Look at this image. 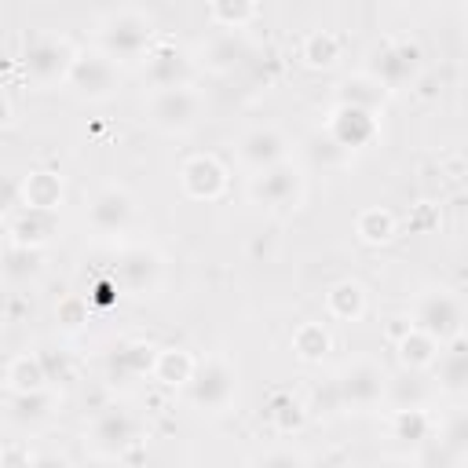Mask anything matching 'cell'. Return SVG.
<instances>
[{
  "label": "cell",
  "mask_w": 468,
  "mask_h": 468,
  "mask_svg": "<svg viewBox=\"0 0 468 468\" xmlns=\"http://www.w3.org/2000/svg\"><path fill=\"white\" fill-rule=\"evenodd\" d=\"M58 410V395L48 388L33 391H7V420L18 428H44Z\"/></svg>",
  "instance_id": "20"
},
{
  "label": "cell",
  "mask_w": 468,
  "mask_h": 468,
  "mask_svg": "<svg viewBox=\"0 0 468 468\" xmlns=\"http://www.w3.org/2000/svg\"><path fill=\"white\" fill-rule=\"evenodd\" d=\"M208 15L219 29H245L256 18V0H208Z\"/></svg>",
  "instance_id": "31"
},
{
  "label": "cell",
  "mask_w": 468,
  "mask_h": 468,
  "mask_svg": "<svg viewBox=\"0 0 468 468\" xmlns=\"http://www.w3.org/2000/svg\"><path fill=\"white\" fill-rule=\"evenodd\" d=\"M143 66V84L154 91V88H179V84H194L197 77V58L190 51H183L179 44H154L146 51V58L139 62Z\"/></svg>",
  "instance_id": "13"
},
{
  "label": "cell",
  "mask_w": 468,
  "mask_h": 468,
  "mask_svg": "<svg viewBox=\"0 0 468 468\" xmlns=\"http://www.w3.org/2000/svg\"><path fill=\"white\" fill-rule=\"evenodd\" d=\"M267 417H271V424L278 431H292L303 420V406H300V399L292 391H274L271 395V406H267Z\"/></svg>",
  "instance_id": "34"
},
{
  "label": "cell",
  "mask_w": 468,
  "mask_h": 468,
  "mask_svg": "<svg viewBox=\"0 0 468 468\" xmlns=\"http://www.w3.org/2000/svg\"><path fill=\"white\" fill-rule=\"evenodd\" d=\"M424 464H468V410H450L435 420V435L424 442Z\"/></svg>",
  "instance_id": "15"
},
{
  "label": "cell",
  "mask_w": 468,
  "mask_h": 468,
  "mask_svg": "<svg viewBox=\"0 0 468 468\" xmlns=\"http://www.w3.org/2000/svg\"><path fill=\"white\" fill-rule=\"evenodd\" d=\"M66 91L80 102H106L121 91V62H113L106 51L99 48H84L77 51V62L69 69Z\"/></svg>",
  "instance_id": "9"
},
{
  "label": "cell",
  "mask_w": 468,
  "mask_h": 468,
  "mask_svg": "<svg viewBox=\"0 0 468 468\" xmlns=\"http://www.w3.org/2000/svg\"><path fill=\"white\" fill-rule=\"evenodd\" d=\"M165 263L150 245H121L110 256V282L128 296H154L161 289Z\"/></svg>",
  "instance_id": "11"
},
{
  "label": "cell",
  "mask_w": 468,
  "mask_h": 468,
  "mask_svg": "<svg viewBox=\"0 0 468 468\" xmlns=\"http://www.w3.org/2000/svg\"><path fill=\"white\" fill-rule=\"evenodd\" d=\"M55 234V208H33V205H22L18 216L11 219V241H22V245H48Z\"/></svg>",
  "instance_id": "22"
},
{
  "label": "cell",
  "mask_w": 468,
  "mask_h": 468,
  "mask_svg": "<svg viewBox=\"0 0 468 468\" xmlns=\"http://www.w3.org/2000/svg\"><path fill=\"white\" fill-rule=\"evenodd\" d=\"M40 249H33V245H22V241H11L7 245V256H4V274L11 278V282H29L37 271H40V256H37Z\"/></svg>",
  "instance_id": "33"
},
{
  "label": "cell",
  "mask_w": 468,
  "mask_h": 468,
  "mask_svg": "<svg viewBox=\"0 0 468 468\" xmlns=\"http://www.w3.org/2000/svg\"><path fill=\"white\" fill-rule=\"evenodd\" d=\"M439 340L435 336H428V333H420V329H406L402 333V340H399V358H402V366L406 369H431V362H435V355H439Z\"/></svg>",
  "instance_id": "27"
},
{
  "label": "cell",
  "mask_w": 468,
  "mask_h": 468,
  "mask_svg": "<svg viewBox=\"0 0 468 468\" xmlns=\"http://www.w3.org/2000/svg\"><path fill=\"white\" fill-rule=\"evenodd\" d=\"M143 113L150 121V128L165 132V135H186L197 128L201 113H205V99L194 84H179V88H154L143 102Z\"/></svg>",
  "instance_id": "5"
},
{
  "label": "cell",
  "mask_w": 468,
  "mask_h": 468,
  "mask_svg": "<svg viewBox=\"0 0 468 468\" xmlns=\"http://www.w3.org/2000/svg\"><path fill=\"white\" fill-rule=\"evenodd\" d=\"M464 322H468V311H464V300L457 292L431 285V289H420L413 296L410 325L420 329V333H428V336H435L439 344L461 336L464 333Z\"/></svg>",
  "instance_id": "7"
},
{
  "label": "cell",
  "mask_w": 468,
  "mask_h": 468,
  "mask_svg": "<svg viewBox=\"0 0 468 468\" xmlns=\"http://www.w3.org/2000/svg\"><path fill=\"white\" fill-rule=\"evenodd\" d=\"M4 380H7V391H33V388H48L51 384V369H48L44 355H29L26 351V355H15L7 362Z\"/></svg>",
  "instance_id": "25"
},
{
  "label": "cell",
  "mask_w": 468,
  "mask_h": 468,
  "mask_svg": "<svg viewBox=\"0 0 468 468\" xmlns=\"http://www.w3.org/2000/svg\"><path fill=\"white\" fill-rule=\"evenodd\" d=\"M139 439H143V420L135 410L121 402L102 406L84 428V446L95 461H121L132 453V446H139Z\"/></svg>",
  "instance_id": "3"
},
{
  "label": "cell",
  "mask_w": 468,
  "mask_h": 468,
  "mask_svg": "<svg viewBox=\"0 0 468 468\" xmlns=\"http://www.w3.org/2000/svg\"><path fill=\"white\" fill-rule=\"evenodd\" d=\"M256 464H263V468H271V464H307V453H300V450H271V453H260L256 457Z\"/></svg>",
  "instance_id": "35"
},
{
  "label": "cell",
  "mask_w": 468,
  "mask_h": 468,
  "mask_svg": "<svg viewBox=\"0 0 468 468\" xmlns=\"http://www.w3.org/2000/svg\"><path fill=\"white\" fill-rule=\"evenodd\" d=\"M431 435H435V417L424 406L391 410V439L410 442V446H424Z\"/></svg>",
  "instance_id": "24"
},
{
  "label": "cell",
  "mask_w": 468,
  "mask_h": 468,
  "mask_svg": "<svg viewBox=\"0 0 468 468\" xmlns=\"http://www.w3.org/2000/svg\"><path fill=\"white\" fill-rule=\"evenodd\" d=\"M292 351H296L300 362H322L325 351H329V333H325V325H322V322H303V325H296V333H292Z\"/></svg>",
  "instance_id": "29"
},
{
  "label": "cell",
  "mask_w": 468,
  "mask_h": 468,
  "mask_svg": "<svg viewBox=\"0 0 468 468\" xmlns=\"http://www.w3.org/2000/svg\"><path fill=\"white\" fill-rule=\"evenodd\" d=\"M366 73L377 77L391 95L395 91H406L420 80L424 73V51L417 40L410 37H395V40H384L380 48H373L369 62H366Z\"/></svg>",
  "instance_id": "8"
},
{
  "label": "cell",
  "mask_w": 468,
  "mask_h": 468,
  "mask_svg": "<svg viewBox=\"0 0 468 468\" xmlns=\"http://www.w3.org/2000/svg\"><path fill=\"white\" fill-rule=\"evenodd\" d=\"M325 311H329V318H336V322H358V318L366 314V289H362L358 282H351V278L329 285V292H325Z\"/></svg>",
  "instance_id": "26"
},
{
  "label": "cell",
  "mask_w": 468,
  "mask_h": 468,
  "mask_svg": "<svg viewBox=\"0 0 468 468\" xmlns=\"http://www.w3.org/2000/svg\"><path fill=\"white\" fill-rule=\"evenodd\" d=\"M428 373H431V380H435L439 391L464 395L468 391V336L461 333V336L446 340L439 347V355H435V362H431Z\"/></svg>",
  "instance_id": "18"
},
{
  "label": "cell",
  "mask_w": 468,
  "mask_h": 468,
  "mask_svg": "<svg viewBox=\"0 0 468 468\" xmlns=\"http://www.w3.org/2000/svg\"><path fill=\"white\" fill-rule=\"evenodd\" d=\"M388 388H391V380H388L384 366L373 358H355L344 369H336V377H333L336 406H344L351 413H369L380 402H388Z\"/></svg>",
  "instance_id": "6"
},
{
  "label": "cell",
  "mask_w": 468,
  "mask_h": 468,
  "mask_svg": "<svg viewBox=\"0 0 468 468\" xmlns=\"http://www.w3.org/2000/svg\"><path fill=\"white\" fill-rule=\"evenodd\" d=\"M355 234L366 241V245H384L395 238V216L388 208H366L358 212L355 219Z\"/></svg>",
  "instance_id": "30"
},
{
  "label": "cell",
  "mask_w": 468,
  "mask_h": 468,
  "mask_svg": "<svg viewBox=\"0 0 468 468\" xmlns=\"http://www.w3.org/2000/svg\"><path fill=\"white\" fill-rule=\"evenodd\" d=\"M325 132L333 135V143H336L344 154L362 150V146H369L373 135H377V113L355 110V106H336L333 117H329V124H325Z\"/></svg>",
  "instance_id": "19"
},
{
  "label": "cell",
  "mask_w": 468,
  "mask_h": 468,
  "mask_svg": "<svg viewBox=\"0 0 468 468\" xmlns=\"http://www.w3.org/2000/svg\"><path fill=\"white\" fill-rule=\"evenodd\" d=\"M300 58H303L311 69H329V66L340 58V40H336L333 33L318 29V33H311V37L303 40V48H300Z\"/></svg>",
  "instance_id": "32"
},
{
  "label": "cell",
  "mask_w": 468,
  "mask_h": 468,
  "mask_svg": "<svg viewBox=\"0 0 468 468\" xmlns=\"http://www.w3.org/2000/svg\"><path fill=\"white\" fill-rule=\"evenodd\" d=\"M194 366H197V358L190 351H183V347H157L150 377L157 384H165V388H186Z\"/></svg>",
  "instance_id": "23"
},
{
  "label": "cell",
  "mask_w": 468,
  "mask_h": 468,
  "mask_svg": "<svg viewBox=\"0 0 468 468\" xmlns=\"http://www.w3.org/2000/svg\"><path fill=\"white\" fill-rule=\"evenodd\" d=\"M22 205L58 208L62 205V179L55 172H29L26 183H22Z\"/></svg>",
  "instance_id": "28"
},
{
  "label": "cell",
  "mask_w": 468,
  "mask_h": 468,
  "mask_svg": "<svg viewBox=\"0 0 468 468\" xmlns=\"http://www.w3.org/2000/svg\"><path fill=\"white\" fill-rule=\"evenodd\" d=\"M179 186L194 201H216L227 190V168L212 154H194L179 168Z\"/></svg>",
  "instance_id": "17"
},
{
  "label": "cell",
  "mask_w": 468,
  "mask_h": 468,
  "mask_svg": "<svg viewBox=\"0 0 468 468\" xmlns=\"http://www.w3.org/2000/svg\"><path fill=\"white\" fill-rule=\"evenodd\" d=\"M249 55H252V40L245 37V29H219V26H216V33H208V37L201 40V48L194 51L197 66L208 69V73H216V77L234 73Z\"/></svg>",
  "instance_id": "14"
},
{
  "label": "cell",
  "mask_w": 468,
  "mask_h": 468,
  "mask_svg": "<svg viewBox=\"0 0 468 468\" xmlns=\"http://www.w3.org/2000/svg\"><path fill=\"white\" fill-rule=\"evenodd\" d=\"M154 18L139 7H121V11H110L99 18L95 26V48L106 51L113 62L121 66H135L146 58V51L154 48Z\"/></svg>",
  "instance_id": "1"
},
{
  "label": "cell",
  "mask_w": 468,
  "mask_h": 468,
  "mask_svg": "<svg viewBox=\"0 0 468 468\" xmlns=\"http://www.w3.org/2000/svg\"><path fill=\"white\" fill-rule=\"evenodd\" d=\"M238 388H241V384H238V366H234L227 355H205V358H197V366H194V373H190L183 395H186V402H190L197 413L219 417V413L234 410Z\"/></svg>",
  "instance_id": "2"
},
{
  "label": "cell",
  "mask_w": 468,
  "mask_h": 468,
  "mask_svg": "<svg viewBox=\"0 0 468 468\" xmlns=\"http://www.w3.org/2000/svg\"><path fill=\"white\" fill-rule=\"evenodd\" d=\"M388 95L391 91L369 73H355V77H344L336 84V106H355V110H369V113H380Z\"/></svg>",
  "instance_id": "21"
},
{
  "label": "cell",
  "mask_w": 468,
  "mask_h": 468,
  "mask_svg": "<svg viewBox=\"0 0 468 468\" xmlns=\"http://www.w3.org/2000/svg\"><path fill=\"white\" fill-rule=\"evenodd\" d=\"M84 219L99 238H121V234H128L135 227V197L124 186L106 183V186H99L91 194Z\"/></svg>",
  "instance_id": "12"
},
{
  "label": "cell",
  "mask_w": 468,
  "mask_h": 468,
  "mask_svg": "<svg viewBox=\"0 0 468 468\" xmlns=\"http://www.w3.org/2000/svg\"><path fill=\"white\" fill-rule=\"evenodd\" d=\"M238 161L249 168V172H263V168H274L282 161H289V139L278 132V128H249L241 139H238Z\"/></svg>",
  "instance_id": "16"
},
{
  "label": "cell",
  "mask_w": 468,
  "mask_h": 468,
  "mask_svg": "<svg viewBox=\"0 0 468 468\" xmlns=\"http://www.w3.org/2000/svg\"><path fill=\"white\" fill-rule=\"evenodd\" d=\"M77 51L69 37H58V33H37L26 51H22V73L33 88L48 91V88H66L69 80V69L77 62Z\"/></svg>",
  "instance_id": "4"
},
{
  "label": "cell",
  "mask_w": 468,
  "mask_h": 468,
  "mask_svg": "<svg viewBox=\"0 0 468 468\" xmlns=\"http://www.w3.org/2000/svg\"><path fill=\"white\" fill-rule=\"evenodd\" d=\"M303 190H307L303 172H300L292 161H282V165H274V168L252 172V179H249V197H252L260 208L274 212V216L296 212L300 201H303Z\"/></svg>",
  "instance_id": "10"
}]
</instances>
